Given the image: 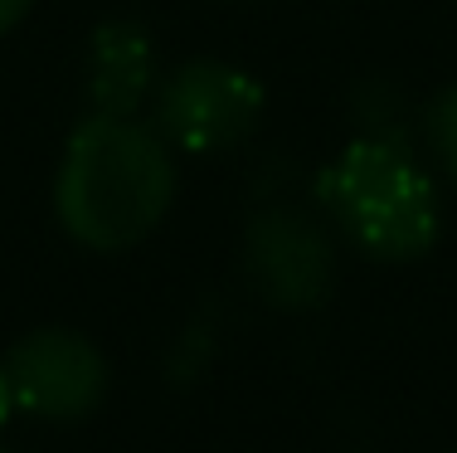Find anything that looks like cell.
Here are the masks:
<instances>
[{"instance_id": "1", "label": "cell", "mask_w": 457, "mask_h": 453, "mask_svg": "<svg viewBox=\"0 0 457 453\" xmlns=\"http://www.w3.org/2000/svg\"><path fill=\"white\" fill-rule=\"evenodd\" d=\"M176 190V151L146 117L88 113L54 171V220L79 249L127 254L166 224Z\"/></svg>"}, {"instance_id": "2", "label": "cell", "mask_w": 457, "mask_h": 453, "mask_svg": "<svg viewBox=\"0 0 457 453\" xmlns=\"http://www.w3.org/2000/svg\"><path fill=\"white\" fill-rule=\"evenodd\" d=\"M317 200L336 230L379 264H413L443 234L438 180L413 142L351 137L317 171Z\"/></svg>"}, {"instance_id": "3", "label": "cell", "mask_w": 457, "mask_h": 453, "mask_svg": "<svg viewBox=\"0 0 457 453\" xmlns=\"http://www.w3.org/2000/svg\"><path fill=\"white\" fill-rule=\"evenodd\" d=\"M268 93L248 69L228 59H190L156 83L146 122L176 156H220L253 137Z\"/></svg>"}, {"instance_id": "4", "label": "cell", "mask_w": 457, "mask_h": 453, "mask_svg": "<svg viewBox=\"0 0 457 453\" xmlns=\"http://www.w3.org/2000/svg\"><path fill=\"white\" fill-rule=\"evenodd\" d=\"M15 415H35L45 424H83L107 400V356L93 337L73 327H35L0 356Z\"/></svg>"}, {"instance_id": "5", "label": "cell", "mask_w": 457, "mask_h": 453, "mask_svg": "<svg viewBox=\"0 0 457 453\" xmlns=\"http://www.w3.org/2000/svg\"><path fill=\"white\" fill-rule=\"evenodd\" d=\"M248 288L278 312H317L336 283L331 234L297 205H268L244 234Z\"/></svg>"}, {"instance_id": "6", "label": "cell", "mask_w": 457, "mask_h": 453, "mask_svg": "<svg viewBox=\"0 0 457 453\" xmlns=\"http://www.w3.org/2000/svg\"><path fill=\"white\" fill-rule=\"evenodd\" d=\"M156 45L137 20H103L83 54V98L97 117H141L156 98Z\"/></svg>"}, {"instance_id": "7", "label": "cell", "mask_w": 457, "mask_h": 453, "mask_svg": "<svg viewBox=\"0 0 457 453\" xmlns=\"http://www.w3.org/2000/svg\"><path fill=\"white\" fill-rule=\"evenodd\" d=\"M351 113H355V137H385V142H413V117H409V107L404 98H399L389 83H370V88L355 93V103H351Z\"/></svg>"}, {"instance_id": "8", "label": "cell", "mask_w": 457, "mask_h": 453, "mask_svg": "<svg viewBox=\"0 0 457 453\" xmlns=\"http://www.w3.org/2000/svg\"><path fill=\"white\" fill-rule=\"evenodd\" d=\"M419 137H423V151L428 161L443 171V180L457 186V83L438 88L419 113Z\"/></svg>"}, {"instance_id": "9", "label": "cell", "mask_w": 457, "mask_h": 453, "mask_svg": "<svg viewBox=\"0 0 457 453\" xmlns=\"http://www.w3.org/2000/svg\"><path fill=\"white\" fill-rule=\"evenodd\" d=\"M35 5H39V0H0V35H10V29H15Z\"/></svg>"}, {"instance_id": "10", "label": "cell", "mask_w": 457, "mask_h": 453, "mask_svg": "<svg viewBox=\"0 0 457 453\" xmlns=\"http://www.w3.org/2000/svg\"><path fill=\"white\" fill-rule=\"evenodd\" d=\"M15 415V400H10V385H5V371H0V424Z\"/></svg>"}, {"instance_id": "11", "label": "cell", "mask_w": 457, "mask_h": 453, "mask_svg": "<svg viewBox=\"0 0 457 453\" xmlns=\"http://www.w3.org/2000/svg\"><path fill=\"white\" fill-rule=\"evenodd\" d=\"M0 453H10V449H5V444H0Z\"/></svg>"}]
</instances>
